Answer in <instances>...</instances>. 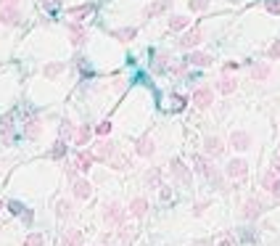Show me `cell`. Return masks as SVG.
I'll list each match as a JSON object with an SVG mask.
<instances>
[{
    "label": "cell",
    "instance_id": "obj_16",
    "mask_svg": "<svg viewBox=\"0 0 280 246\" xmlns=\"http://www.w3.org/2000/svg\"><path fill=\"white\" fill-rule=\"evenodd\" d=\"M214 87H217V93H222V96H230V93H236V87H238V82L232 80L230 74H222L220 80L214 82Z\"/></svg>",
    "mask_w": 280,
    "mask_h": 246
},
{
    "label": "cell",
    "instance_id": "obj_26",
    "mask_svg": "<svg viewBox=\"0 0 280 246\" xmlns=\"http://www.w3.org/2000/svg\"><path fill=\"white\" fill-rule=\"evenodd\" d=\"M90 135H92V127L82 125L80 130L74 132V146H87V141H90Z\"/></svg>",
    "mask_w": 280,
    "mask_h": 246
},
{
    "label": "cell",
    "instance_id": "obj_18",
    "mask_svg": "<svg viewBox=\"0 0 280 246\" xmlns=\"http://www.w3.org/2000/svg\"><path fill=\"white\" fill-rule=\"evenodd\" d=\"M92 153H96V159L108 162V159H111L114 153H116V148H114V143H111V141H101V143L96 146V151H92Z\"/></svg>",
    "mask_w": 280,
    "mask_h": 246
},
{
    "label": "cell",
    "instance_id": "obj_11",
    "mask_svg": "<svg viewBox=\"0 0 280 246\" xmlns=\"http://www.w3.org/2000/svg\"><path fill=\"white\" fill-rule=\"evenodd\" d=\"M169 0H156V3H148L146 8H143V19H156V16H161V13H167L169 11Z\"/></svg>",
    "mask_w": 280,
    "mask_h": 246
},
{
    "label": "cell",
    "instance_id": "obj_30",
    "mask_svg": "<svg viewBox=\"0 0 280 246\" xmlns=\"http://www.w3.org/2000/svg\"><path fill=\"white\" fill-rule=\"evenodd\" d=\"M262 186H264V188H267V191H272V188L277 186V172H275V170H270L267 175H264V177H262Z\"/></svg>",
    "mask_w": 280,
    "mask_h": 246
},
{
    "label": "cell",
    "instance_id": "obj_33",
    "mask_svg": "<svg viewBox=\"0 0 280 246\" xmlns=\"http://www.w3.org/2000/svg\"><path fill=\"white\" fill-rule=\"evenodd\" d=\"M209 3H212V0H188V8H191L193 13H198V11H206Z\"/></svg>",
    "mask_w": 280,
    "mask_h": 246
},
{
    "label": "cell",
    "instance_id": "obj_46",
    "mask_svg": "<svg viewBox=\"0 0 280 246\" xmlns=\"http://www.w3.org/2000/svg\"><path fill=\"white\" fill-rule=\"evenodd\" d=\"M11 6H19V0H0V8H11Z\"/></svg>",
    "mask_w": 280,
    "mask_h": 246
},
{
    "label": "cell",
    "instance_id": "obj_13",
    "mask_svg": "<svg viewBox=\"0 0 280 246\" xmlns=\"http://www.w3.org/2000/svg\"><path fill=\"white\" fill-rule=\"evenodd\" d=\"M82 243H85V236L77 228H66L64 236H61V246H82Z\"/></svg>",
    "mask_w": 280,
    "mask_h": 246
},
{
    "label": "cell",
    "instance_id": "obj_2",
    "mask_svg": "<svg viewBox=\"0 0 280 246\" xmlns=\"http://www.w3.org/2000/svg\"><path fill=\"white\" fill-rule=\"evenodd\" d=\"M66 32H69V42L74 45V48H82V45L87 42V29H85L82 21H69Z\"/></svg>",
    "mask_w": 280,
    "mask_h": 246
},
{
    "label": "cell",
    "instance_id": "obj_39",
    "mask_svg": "<svg viewBox=\"0 0 280 246\" xmlns=\"http://www.w3.org/2000/svg\"><path fill=\"white\" fill-rule=\"evenodd\" d=\"M267 56H270L272 61H280V40H275V42L270 45V51H267Z\"/></svg>",
    "mask_w": 280,
    "mask_h": 246
},
{
    "label": "cell",
    "instance_id": "obj_22",
    "mask_svg": "<svg viewBox=\"0 0 280 246\" xmlns=\"http://www.w3.org/2000/svg\"><path fill=\"white\" fill-rule=\"evenodd\" d=\"M92 162H96V153H90V151H77V170H82L87 172Z\"/></svg>",
    "mask_w": 280,
    "mask_h": 246
},
{
    "label": "cell",
    "instance_id": "obj_14",
    "mask_svg": "<svg viewBox=\"0 0 280 246\" xmlns=\"http://www.w3.org/2000/svg\"><path fill=\"white\" fill-rule=\"evenodd\" d=\"M212 61L214 58L209 53H201V51H191L188 56H185V64H188V66H209Z\"/></svg>",
    "mask_w": 280,
    "mask_h": 246
},
{
    "label": "cell",
    "instance_id": "obj_42",
    "mask_svg": "<svg viewBox=\"0 0 280 246\" xmlns=\"http://www.w3.org/2000/svg\"><path fill=\"white\" fill-rule=\"evenodd\" d=\"M206 207H209V202H198V204H193V214H196V217H201V214L206 212Z\"/></svg>",
    "mask_w": 280,
    "mask_h": 246
},
{
    "label": "cell",
    "instance_id": "obj_43",
    "mask_svg": "<svg viewBox=\"0 0 280 246\" xmlns=\"http://www.w3.org/2000/svg\"><path fill=\"white\" fill-rule=\"evenodd\" d=\"M58 6H61V0H42V8L45 11H56Z\"/></svg>",
    "mask_w": 280,
    "mask_h": 246
},
{
    "label": "cell",
    "instance_id": "obj_7",
    "mask_svg": "<svg viewBox=\"0 0 280 246\" xmlns=\"http://www.w3.org/2000/svg\"><path fill=\"white\" fill-rule=\"evenodd\" d=\"M225 172H227V177H232V180H243V177L248 175V162H246V159H230L227 167H225Z\"/></svg>",
    "mask_w": 280,
    "mask_h": 246
},
{
    "label": "cell",
    "instance_id": "obj_25",
    "mask_svg": "<svg viewBox=\"0 0 280 246\" xmlns=\"http://www.w3.org/2000/svg\"><path fill=\"white\" fill-rule=\"evenodd\" d=\"M0 138H3V143H11L13 138V125H11V114H6L0 119Z\"/></svg>",
    "mask_w": 280,
    "mask_h": 246
},
{
    "label": "cell",
    "instance_id": "obj_17",
    "mask_svg": "<svg viewBox=\"0 0 280 246\" xmlns=\"http://www.w3.org/2000/svg\"><path fill=\"white\" fill-rule=\"evenodd\" d=\"M92 11H96V6L92 3H82V6H74V8H69L66 13L74 19V21H85L87 16H92Z\"/></svg>",
    "mask_w": 280,
    "mask_h": 246
},
{
    "label": "cell",
    "instance_id": "obj_21",
    "mask_svg": "<svg viewBox=\"0 0 280 246\" xmlns=\"http://www.w3.org/2000/svg\"><path fill=\"white\" fill-rule=\"evenodd\" d=\"M146 212H148V202L143 196H137V198L130 202V214H132V217H146Z\"/></svg>",
    "mask_w": 280,
    "mask_h": 246
},
{
    "label": "cell",
    "instance_id": "obj_49",
    "mask_svg": "<svg viewBox=\"0 0 280 246\" xmlns=\"http://www.w3.org/2000/svg\"><path fill=\"white\" fill-rule=\"evenodd\" d=\"M111 238H114L111 233H103V236H101V241H103V243H111Z\"/></svg>",
    "mask_w": 280,
    "mask_h": 246
},
{
    "label": "cell",
    "instance_id": "obj_24",
    "mask_svg": "<svg viewBox=\"0 0 280 246\" xmlns=\"http://www.w3.org/2000/svg\"><path fill=\"white\" fill-rule=\"evenodd\" d=\"M40 130H42V125H40L37 117H29V119L24 122V135H27V138H37Z\"/></svg>",
    "mask_w": 280,
    "mask_h": 246
},
{
    "label": "cell",
    "instance_id": "obj_6",
    "mask_svg": "<svg viewBox=\"0 0 280 246\" xmlns=\"http://www.w3.org/2000/svg\"><path fill=\"white\" fill-rule=\"evenodd\" d=\"M169 167H172V177L180 183V186H185V188H188L191 183H193V175H191V170H188V167H185L180 159H172V164H169Z\"/></svg>",
    "mask_w": 280,
    "mask_h": 246
},
{
    "label": "cell",
    "instance_id": "obj_20",
    "mask_svg": "<svg viewBox=\"0 0 280 246\" xmlns=\"http://www.w3.org/2000/svg\"><path fill=\"white\" fill-rule=\"evenodd\" d=\"M111 37L119 40V42H130V40L137 37V29L135 27H119V29H114V32H111Z\"/></svg>",
    "mask_w": 280,
    "mask_h": 246
},
{
    "label": "cell",
    "instance_id": "obj_29",
    "mask_svg": "<svg viewBox=\"0 0 280 246\" xmlns=\"http://www.w3.org/2000/svg\"><path fill=\"white\" fill-rule=\"evenodd\" d=\"M188 24H191L188 16H172L169 19V29H172V32H182V29H188Z\"/></svg>",
    "mask_w": 280,
    "mask_h": 246
},
{
    "label": "cell",
    "instance_id": "obj_40",
    "mask_svg": "<svg viewBox=\"0 0 280 246\" xmlns=\"http://www.w3.org/2000/svg\"><path fill=\"white\" fill-rule=\"evenodd\" d=\"M132 238V228H127V225H119V241H124L127 243Z\"/></svg>",
    "mask_w": 280,
    "mask_h": 246
},
{
    "label": "cell",
    "instance_id": "obj_23",
    "mask_svg": "<svg viewBox=\"0 0 280 246\" xmlns=\"http://www.w3.org/2000/svg\"><path fill=\"white\" fill-rule=\"evenodd\" d=\"M56 217H61V220H69V217H74V207H72V202H66V198H61V202H56Z\"/></svg>",
    "mask_w": 280,
    "mask_h": 246
},
{
    "label": "cell",
    "instance_id": "obj_50",
    "mask_svg": "<svg viewBox=\"0 0 280 246\" xmlns=\"http://www.w3.org/2000/svg\"><path fill=\"white\" fill-rule=\"evenodd\" d=\"M220 246H230V241H222V243H220Z\"/></svg>",
    "mask_w": 280,
    "mask_h": 246
},
{
    "label": "cell",
    "instance_id": "obj_15",
    "mask_svg": "<svg viewBox=\"0 0 280 246\" xmlns=\"http://www.w3.org/2000/svg\"><path fill=\"white\" fill-rule=\"evenodd\" d=\"M241 214H243V220H256L259 214H262V202L251 196V198L243 204V212H241Z\"/></svg>",
    "mask_w": 280,
    "mask_h": 246
},
{
    "label": "cell",
    "instance_id": "obj_5",
    "mask_svg": "<svg viewBox=\"0 0 280 246\" xmlns=\"http://www.w3.org/2000/svg\"><path fill=\"white\" fill-rule=\"evenodd\" d=\"M135 153L140 159H151L153 153H156V143H153V138L146 132L143 138H137V143H135Z\"/></svg>",
    "mask_w": 280,
    "mask_h": 246
},
{
    "label": "cell",
    "instance_id": "obj_32",
    "mask_svg": "<svg viewBox=\"0 0 280 246\" xmlns=\"http://www.w3.org/2000/svg\"><path fill=\"white\" fill-rule=\"evenodd\" d=\"M185 109V98L182 96H172V98H169V111H182Z\"/></svg>",
    "mask_w": 280,
    "mask_h": 246
},
{
    "label": "cell",
    "instance_id": "obj_19",
    "mask_svg": "<svg viewBox=\"0 0 280 246\" xmlns=\"http://www.w3.org/2000/svg\"><path fill=\"white\" fill-rule=\"evenodd\" d=\"M270 74H272V66H270V64H254V66H251V80H254V82L270 80Z\"/></svg>",
    "mask_w": 280,
    "mask_h": 246
},
{
    "label": "cell",
    "instance_id": "obj_35",
    "mask_svg": "<svg viewBox=\"0 0 280 246\" xmlns=\"http://www.w3.org/2000/svg\"><path fill=\"white\" fill-rule=\"evenodd\" d=\"M111 127H114V125H111V119H103V122H98V127H96V132H98L101 138H106L108 132H111Z\"/></svg>",
    "mask_w": 280,
    "mask_h": 246
},
{
    "label": "cell",
    "instance_id": "obj_28",
    "mask_svg": "<svg viewBox=\"0 0 280 246\" xmlns=\"http://www.w3.org/2000/svg\"><path fill=\"white\" fill-rule=\"evenodd\" d=\"M64 69H66L64 61H56V64H48V66H45V69H42V74L48 77V80H56V77H58L61 72H64Z\"/></svg>",
    "mask_w": 280,
    "mask_h": 246
},
{
    "label": "cell",
    "instance_id": "obj_4",
    "mask_svg": "<svg viewBox=\"0 0 280 246\" xmlns=\"http://www.w3.org/2000/svg\"><path fill=\"white\" fill-rule=\"evenodd\" d=\"M191 101H193L196 109H209V106L214 103V90L212 87H196Z\"/></svg>",
    "mask_w": 280,
    "mask_h": 246
},
{
    "label": "cell",
    "instance_id": "obj_41",
    "mask_svg": "<svg viewBox=\"0 0 280 246\" xmlns=\"http://www.w3.org/2000/svg\"><path fill=\"white\" fill-rule=\"evenodd\" d=\"M241 69V64H238V61H227V64L222 66V74H230V72H238Z\"/></svg>",
    "mask_w": 280,
    "mask_h": 246
},
{
    "label": "cell",
    "instance_id": "obj_36",
    "mask_svg": "<svg viewBox=\"0 0 280 246\" xmlns=\"http://www.w3.org/2000/svg\"><path fill=\"white\" fill-rule=\"evenodd\" d=\"M264 11L272 13V16H277L280 13V0H264Z\"/></svg>",
    "mask_w": 280,
    "mask_h": 246
},
{
    "label": "cell",
    "instance_id": "obj_3",
    "mask_svg": "<svg viewBox=\"0 0 280 246\" xmlns=\"http://www.w3.org/2000/svg\"><path fill=\"white\" fill-rule=\"evenodd\" d=\"M204 42V29L201 27H193V29H188L180 40H177V45L180 48H185V51H193V48H198V45Z\"/></svg>",
    "mask_w": 280,
    "mask_h": 246
},
{
    "label": "cell",
    "instance_id": "obj_38",
    "mask_svg": "<svg viewBox=\"0 0 280 246\" xmlns=\"http://www.w3.org/2000/svg\"><path fill=\"white\" fill-rule=\"evenodd\" d=\"M64 135H66V138H72V135H74V125H72L69 119L61 122V138H64Z\"/></svg>",
    "mask_w": 280,
    "mask_h": 246
},
{
    "label": "cell",
    "instance_id": "obj_8",
    "mask_svg": "<svg viewBox=\"0 0 280 246\" xmlns=\"http://www.w3.org/2000/svg\"><path fill=\"white\" fill-rule=\"evenodd\" d=\"M225 148H227V146H225L217 135H206V138H204V153H206V156L220 159L222 153H225Z\"/></svg>",
    "mask_w": 280,
    "mask_h": 246
},
{
    "label": "cell",
    "instance_id": "obj_48",
    "mask_svg": "<svg viewBox=\"0 0 280 246\" xmlns=\"http://www.w3.org/2000/svg\"><path fill=\"white\" fill-rule=\"evenodd\" d=\"M270 193H272V196H275V198H277V202H280V180H277V186H275V188H272V191H270Z\"/></svg>",
    "mask_w": 280,
    "mask_h": 246
},
{
    "label": "cell",
    "instance_id": "obj_27",
    "mask_svg": "<svg viewBox=\"0 0 280 246\" xmlns=\"http://www.w3.org/2000/svg\"><path fill=\"white\" fill-rule=\"evenodd\" d=\"M146 183L151 188H161V170L159 167H151V170L146 172Z\"/></svg>",
    "mask_w": 280,
    "mask_h": 246
},
{
    "label": "cell",
    "instance_id": "obj_1",
    "mask_svg": "<svg viewBox=\"0 0 280 246\" xmlns=\"http://www.w3.org/2000/svg\"><path fill=\"white\" fill-rule=\"evenodd\" d=\"M124 217H127V209H124L119 202H111L103 207V222L108 225H124Z\"/></svg>",
    "mask_w": 280,
    "mask_h": 246
},
{
    "label": "cell",
    "instance_id": "obj_9",
    "mask_svg": "<svg viewBox=\"0 0 280 246\" xmlns=\"http://www.w3.org/2000/svg\"><path fill=\"white\" fill-rule=\"evenodd\" d=\"M72 193H74V198H80V202H87V198L92 196V183H90L87 177L74 180V183H72Z\"/></svg>",
    "mask_w": 280,
    "mask_h": 246
},
{
    "label": "cell",
    "instance_id": "obj_34",
    "mask_svg": "<svg viewBox=\"0 0 280 246\" xmlns=\"http://www.w3.org/2000/svg\"><path fill=\"white\" fill-rule=\"evenodd\" d=\"M185 69H188V64H185V58L182 61H177V64H169V74H175V77H180V74H185Z\"/></svg>",
    "mask_w": 280,
    "mask_h": 246
},
{
    "label": "cell",
    "instance_id": "obj_51",
    "mask_svg": "<svg viewBox=\"0 0 280 246\" xmlns=\"http://www.w3.org/2000/svg\"><path fill=\"white\" fill-rule=\"evenodd\" d=\"M0 209H3V202H0Z\"/></svg>",
    "mask_w": 280,
    "mask_h": 246
},
{
    "label": "cell",
    "instance_id": "obj_12",
    "mask_svg": "<svg viewBox=\"0 0 280 246\" xmlns=\"http://www.w3.org/2000/svg\"><path fill=\"white\" fill-rule=\"evenodd\" d=\"M19 21H21L19 6H11V8H0V24H3V27H16Z\"/></svg>",
    "mask_w": 280,
    "mask_h": 246
},
{
    "label": "cell",
    "instance_id": "obj_37",
    "mask_svg": "<svg viewBox=\"0 0 280 246\" xmlns=\"http://www.w3.org/2000/svg\"><path fill=\"white\" fill-rule=\"evenodd\" d=\"M64 153H66V146H64V141H58V143H56V148L51 151V159H61Z\"/></svg>",
    "mask_w": 280,
    "mask_h": 246
},
{
    "label": "cell",
    "instance_id": "obj_44",
    "mask_svg": "<svg viewBox=\"0 0 280 246\" xmlns=\"http://www.w3.org/2000/svg\"><path fill=\"white\" fill-rule=\"evenodd\" d=\"M8 209H11V214H24V207H21L19 202H11V204H8Z\"/></svg>",
    "mask_w": 280,
    "mask_h": 246
},
{
    "label": "cell",
    "instance_id": "obj_47",
    "mask_svg": "<svg viewBox=\"0 0 280 246\" xmlns=\"http://www.w3.org/2000/svg\"><path fill=\"white\" fill-rule=\"evenodd\" d=\"M169 196H172V191H169L167 186H161V202H169Z\"/></svg>",
    "mask_w": 280,
    "mask_h": 246
},
{
    "label": "cell",
    "instance_id": "obj_10",
    "mask_svg": "<svg viewBox=\"0 0 280 246\" xmlns=\"http://www.w3.org/2000/svg\"><path fill=\"white\" fill-rule=\"evenodd\" d=\"M230 146L236 148V151L251 148V135H248L246 130H232V132H230Z\"/></svg>",
    "mask_w": 280,
    "mask_h": 246
},
{
    "label": "cell",
    "instance_id": "obj_31",
    "mask_svg": "<svg viewBox=\"0 0 280 246\" xmlns=\"http://www.w3.org/2000/svg\"><path fill=\"white\" fill-rule=\"evenodd\" d=\"M24 246H45V236L42 233H29L24 238Z\"/></svg>",
    "mask_w": 280,
    "mask_h": 246
},
{
    "label": "cell",
    "instance_id": "obj_45",
    "mask_svg": "<svg viewBox=\"0 0 280 246\" xmlns=\"http://www.w3.org/2000/svg\"><path fill=\"white\" fill-rule=\"evenodd\" d=\"M272 170H275V172L280 175V151L275 153V159H272Z\"/></svg>",
    "mask_w": 280,
    "mask_h": 246
}]
</instances>
